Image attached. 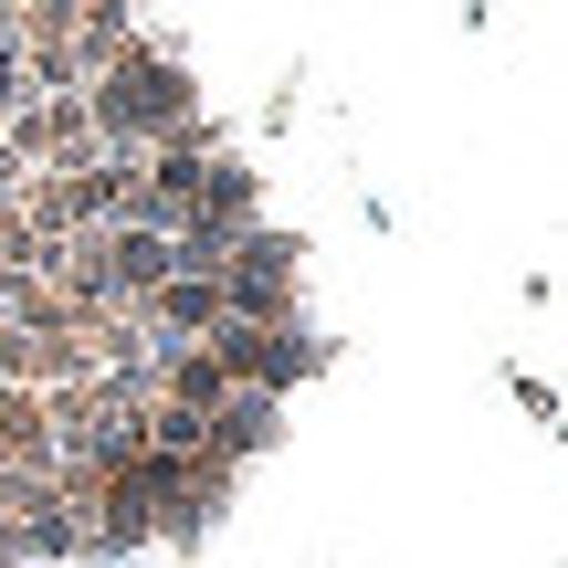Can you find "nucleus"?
I'll use <instances>...</instances> for the list:
<instances>
[{"label":"nucleus","mask_w":568,"mask_h":568,"mask_svg":"<svg viewBox=\"0 0 568 568\" xmlns=\"http://www.w3.org/2000/svg\"><path fill=\"white\" fill-rule=\"evenodd\" d=\"M169 389L201 410V400H222V368H211V358H169Z\"/></svg>","instance_id":"7ed1b4c3"},{"label":"nucleus","mask_w":568,"mask_h":568,"mask_svg":"<svg viewBox=\"0 0 568 568\" xmlns=\"http://www.w3.org/2000/svg\"><path fill=\"white\" fill-rule=\"evenodd\" d=\"M222 443H274V400H222Z\"/></svg>","instance_id":"f03ea898"},{"label":"nucleus","mask_w":568,"mask_h":568,"mask_svg":"<svg viewBox=\"0 0 568 568\" xmlns=\"http://www.w3.org/2000/svg\"><path fill=\"white\" fill-rule=\"evenodd\" d=\"M159 316H169V326H211V316H222V284L169 274V284H159Z\"/></svg>","instance_id":"f257e3e1"}]
</instances>
